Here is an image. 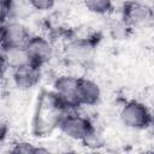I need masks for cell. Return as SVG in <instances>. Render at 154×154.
Returning <instances> with one entry per match:
<instances>
[{"instance_id":"7c38bea8","label":"cell","mask_w":154,"mask_h":154,"mask_svg":"<svg viewBox=\"0 0 154 154\" xmlns=\"http://www.w3.org/2000/svg\"><path fill=\"white\" fill-rule=\"evenodd\" d=\"M87 10L95 14H106L113 7V0H83Z\"/></svg>"},{"instance_id":"8fae6325","label":"cell","mask_w":154,"mask_h":154,"mask_svg":"<svg viewBox=\"0 0 154 154\" xmlns=\"http://www.w3.org/2000/svg\"><path fill=\"white\" fill-rule=\"evenodd\" d=\"M95 47V43L91 38H75L70 41L66 45V54L76 60H83L87 59L93 49Z\"/></svg>"},{"instance_id":"8992f818","label":"cell","mask_w":154,"mask_h":154,"mask_svg":"<svg viewBox=\"0 0 154 154\" xmlns=\"http://www.w3.org/2000/svg\"><path fill=\"white\" fill-rule=\"evenodd\" d=\"M28 28L18 20H8L1 24V49L24 47L30 38Z\"/></svg>"},{"instance_id":"3957f363","label":"cell","mask_w":154,"mask_h":154,"mask_svg":"<svg viewBox=\"0 0 154 154\" xmlns=\"http://www.w3.org/2000/svg\"><path fill=\"white\" fill-rule=\"evenodd\" d=\"M119 117L126 128L134 130L147 129L153 123V116L149 108L137 100L126 101L120 108Z\"/></svg>"},{"instance_id":"7a4b0ae2","label":"cell","mask_w":154,"mask_h":154,"mask_svg":"<svg viewBox=\"0 0 154 154\" xmlns=\"http://www.w3.org/2000/svg\"><path fill=\"white\" fill-rule=\"evenodd\" d=\"M58 129L69 138L91 146L97 142V134L91 120L75 111H67L59 120Z\"/></svg>"},{"instance_id":"52a82bcc","label":"cell","mask_w":154,"mask_h":154,"mask_svg":"<svg viewBox=\"0 0 154 154\" xmlns=\"http://www.w3.org/2000/svg\"><path fill=\"white\" fill-rule=\"evenodd\" d=\"M24 47L30 58V61L41 67L47 63H49L51 59L53 58V53H54L53 45L45 36L31 35Z\"/></svg>"},{"instance_id":"30bf717a","label":"cell","mask_w":154,"mask_h":154,"mask_svg":"<svg viewBox=\"0 0 154 154\" xmlns=\"http://www.w3.org/2000/svg\"><path fill=\"white\" fill-rule=\"evenodd\" d=\"M1 60H2V73H5L6 70L13 71L18 67H22L31 63L25 47H12V48L1 49Z\"/></svg>"},{"instance_id":"4fadbf2b","label":"cell","mask_w":154,"mask_h":154,"mask_svg":"<svg viewBox=\"0 0 154 154\" xmlns=\"http://www.w3.org/2000/svg\"><path fill=\"white\" fill-rule=\"evenodd\" d=\"M10 152L14 154H37V153H47L48 150L41 147H36L29 142L19 141L13 143V147L10 149Z\"/></svg>"},{"instance_id":"9a60e30c","label":"cell","mask_w":154,"mask_h":154,"mask_svg":"<svg viewBox=\"0 0 154 154\" xmlns=\"http://www.w3.org/2000/svg\"><path fill=\"white\" fill-rule=\"evenodd\" d=\"M16 12L14 0H1V23L12 20Z\"/></svg>"},{"instance_id":"ba28073f","label":"cell","mask_w":154,"mask_h":154,"mask_svg":"<svg viewBox=\"0 0 154 154\" xmlns=\"http://www.w3.org/2000/svg\"><path fill=\"white\" fill-rule=\"evenodd\" d=\"M13 84L20 90H29L36 87L41 79V66L29 63L11 71Z\"/></svg>"},{"instance_id":"6da1fadb","label":"cell","mask_w":154,"mask_h":154,"mask_svg":"<svg viewBox=\"0 0 154 154\" xmlns=\"http://www.w3.org/2000/svg\"><path fill=\"white\" fill-rule=\"evenodd\" d=\"M67 112L53 91L43 93L37 103L32 128L36 136H47L59 125L63 114Z\"/></svg>"},{"instance_id":"e0dca14e","label":"cell","mask_w":154,"mask_h":154,"mask_svg":"<svg viewBox=\"0 0 154 154\" xmlns=\"http://www.w3.org/2000/svg\"><path fill=\"white\" fill-rule=\"evenodd\" d=\"M8 131H10V130H8V128H7V124L2 122V123H1V132H0V141H1V142L5 141V138H6Z\"/></svg>"},{"instance_id":"5bb4252c","label":"cell","mask_w":154,"mask_h":154,"mask_svg":"<svg viewBox=\"0 0 154 154\" xmlns=\"http://www.w3.org/2000/svg\"><path fill=\"white\" fill-rule=\"evenodd\" d=\"M131 29L124 20L123 18L120 17L118 20H113L111 24H109V32L113 35V37L116 38H120L123 36H126V31Z\"/></svg>"},{"instance_id":"5b68a950","label":"cell","mask_w":154,"mask_h":154,"mask_svg":"<svg viewBox=\"0 0 154 154\" xmlns=\"http://www.w3.org/2000/svg\"><path fill=\"white\" fill-rule=\"evenodd\" d=\"M79 77L71 75H61L53 82V93L66 111H75L79 107L77 99Z\"/></svg>"},{"instance_id":"2e32d148","label":"cell","mask_w":154,"mask_h":154,"mask_svg":"<svg viewBox=\"0 0 154 154\" xmlns=\"http://www.w3.org/2000/svg\"><path fill=\"white\" fill-rule=\"evenodd\" d=\"M28 1L30 6L37 11H48L55 4V0H28Z\"/></svg>"},{"instance_id":"9c48e42d","label":"cell","mask_w":154,"mask_h":154,"mask_svg":"<svg viewBox=\"0 0 154 154\" xmlns=\"http://www.w3.org/2000/svg\"><path fill=\"white\" fill-rule=\"evenodd\" d=\"M77 99L79 106H94L101 99V89L96 82L90 78L79 77L77 88Z\"/></svg>"},{"instance_id":"277c9868","label":"cell","mask_w":154,"mask_h":154,"mask_svg":"<svg viewBox=\"0 0 154 154\" xmlns=\"http://www.w3.org/2000/svg\"><path fill=\"white\" fill-rule=\"evenodd\" d=\"M122 18L131 29H142L154 22V10L147 4L129 0L123 5Z\"/></svg>"}]
</instances>
